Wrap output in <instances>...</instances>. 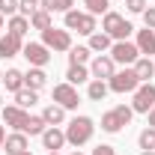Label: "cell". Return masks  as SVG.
I'll list each match as a JSON object with an SVG mask.
<instances>
[{"instance_id":"obj_1","label":"cell","mask_w":155,"mask_h":155,"mask_svg":"<svg viewBox=\"0 0 155 155\" xmlns=\"http://www.w3.org/2000/svg\"><path fill=\"white\" fill-rule=\"evenodd\" d=\"M96 134V122L90 116H72L66 125V143H72L75 149H81L84 143H90Z\"/></svg>"},{"instance_id":"obj_2","label":"cell","mask_w":155,"mask_h":155,"mask_svg":"<svg viewBox=\"0 0 155 155\" xmlns=\"http://www.w3.org/2000/svg\"><path fill=\"white\" fill-rule=\"evenodd\" d=\"M131 116H134L131 104H116V107H110V110L101 114V131L104 134H119L131 122Z\"/></svg>"},{"instance_id":"obj_3","label":"cell","mask_w":155,"mask_h":155,"mask_svg":"<svg viewBox=\"0 0 155 155\" xmlns=\"http://www.w3.org/2000/svg\"><path fill=\"white\" fill-rule=\"evenodd\" d=\"M101 30L114 39V42H125V39L134 33V24H131V21H125L119 12L110 9V12H104V18H101Z\"/></svg>"},{"instance_id":"obj_4","label":"cell","mask_w":155,"mask_h":155,"mask_svg":"<svg viewBox=\"0 0 155 155\" xmlns=\"http://www.w3.org/2000/svg\"><path fill=\"white\" fill-rule=\"evenodd\" d=\"M63 27L72 33H81V36H93L98 27H96V15H90V12H78V9H69L66 15H63Z\"/></svg>"},{"instance_id":"obj_5","label":"cell","mask_w":155,"mask_h":155,"mask_svg":"<svg viewBox=\"0 0 155 155\" xmlns=\"http://www.w3.org/2000/svg\"><path fill=\"white\" fill-rule=\"evenodd\" d=\"M42 45L48 51H69L72 48V33L66 27H48V30H42Z\"/></svg>"},{"instance_id":"obj_6","label":"cell","mask_w":155,"mask_h":155,"mask_svg":"<svg viewBox=\"0 0 155 155\" xmlns=\"http://www.w3.org/2000/svg\"><path fill=\"white\" fill-rule=\"evenodd\" d=\"M107 87H110V93L125 96V93H134L137 87H140V78L134 75V69H131V66H125L122 72H116V75L107 81Z\"/></svg>"},{"instance_id":"obj_7","label":"cell","mask_w":155,"mask_h":155,"mask_svg":"<svg viewBox=\"0 0 155 155\" xmlns=\"http://www.w3.org/2000/svg\"><path fill=\"white\" fill-rule=\"evenodd\" d=\"M107 54H110V60H114L116 66H134L137 57H140L137 45H134V42H128V39H125V42H114Z\"/></svg>"},{"instance_id":"obj_8","label":"cell","mask_w":155,"mask_h":155,"mask_svg":"<svg viewBox=\"0 0 155 155\" xmlns=\"http://www.w3.org/2000/svg\"><path fill=\"white\" fill-rule=\"evenodd\" d=\"M131 96H134L131 98V110H134V114H149L155 107V84L152 81H149V84H140Z\"/></svg>"},{"instance_id":"obj_9","label":"cell","mask_w":155,"mask_h":155,"mask_svg":"<svg viewBox=\"0 0 155 155\" xmlns=\"http://www.w3.org/2000/svg\"><path fill=\"white\" fill-rule=\"evenodd\" d=\"M21 57L27 60L30 66H36V69H45V66L51 63V51H48L42 42H27L24 51H21Z\"/></svg>"},{"instance_id":"obj_10","label":"cell","mask_w":155,"mask_h":155,"mask_svg":"<svg viewBox=\"0 0 155 155\" xmlns=\"http://www.w3.org/2000/svg\"><path fill=\"white\" fill-rule=\"evenodd\" d=\"M54 101H57L60 107H66V110H75L78 104H81V96H78V87H72L69 81H63L54 87Z\"/></svg>"},{"instance_id":"obj_11","label":"cell","mask_w":155,"mask_h":155,"mask_svg":"<svg viewBox=\"0 0 155 155\" xmlns=\"http://www.w3.org/2000/svg\"><path fill=\"white\" fill-rule=\"evenodd\" d=\"M90 75L98 78V81H110L116 75V63L110 60V54H96L90 60Z\"/></svg>"},{"instance_id":"obj_12","label":"cell","mask_w":155,"mask_h":155,"mask_svg":"<svg viewBox=\"0 0 155 155\" xmlns=\"http://www.w3.org/2000/svg\"><path fill=\"white\" fill-rule=\"evenodd\" d=\"M42 146H45L48 152H60V149L66 146V131H63L60 125H48V128L42 131Z\"/></svg>"},{"instance_id":"obj_13","label":"cell","mask_w":155,"mask_h":155,"mask_svg":"<svg viewBox=\"0 0 155 155\" xmlns=\"http://www.w3.org/2000/svg\"><path fill=\"white\" fill-rule=\"evenodd\" d=\"M21 51H24V42H21L15 33L6 30V33L0 36V57H3V60H12V57H18Z\"/></svg>"},{"instance_id":"obj_14","label":"cell","mask_w":155,"mask_h":155,"mask_svg":"<svg viewBox=\"0 0 155 155\" xmlns=\"http://www.w3.org/2000/svg\"><path fill=\"white\" fill-rule=\"evenodd\" d=\"M0 114H3V122H6L12 131H21V128H24V122H27V110L18 107V104H6Z\"/></svg>"},{"instance_id":"obj_15","label":"cell","mask_w":155,"mask_h":155,"mask_svg":"<svg viewBox=\"0 0 155 155\" xmlns=\"http://www.w3.org/2000/svg\"><path fill=\"white\" fill-rule=\"evenodd\" d=\"M3 149H6V155H21V152H27V149H30V140H27L24 131H12V134H6Z\"/></svg>"},{"instance_id":"obj_16","label":"cell","mask_w":155,"mask_h":155,"mask_svg":"<svg viewBox=\"0 0 155 155\" xmlns=\"http://www.w3.org/2000/svg\"><path fill=\"white\" fill-rule=\"evenodd\" d=\"M134 45H137V51H140V57H152L155 54V30H149V27L137 30Z\"/></svg>"},{"instance_id":"obj_17","label":"cell","mask_w":155,"mask_h":155,"mask_svg":"<svg viewBox=\"0 0 155 155\" xmlns=\"http://www.w3.org/2000/svg\"><path fill=\"white\" fill-rule=\"evenodd\" d=\"M90 42H87V48L93 51V54H104V51H110V45H114V39L107 36L104 30H96L93 36H87Z\"/></svg>"},{"instance_id":"obj_18","label":"cell","mask_w":155,"mask_h":155,"mask_svg":"<svg viewBox=\"0 0 155 155\" xmlns=\"http://www.w3.org/2000/svg\"><path fill=\"white\" fill-rule=\"evenodd\" d=\"M45 84H48V75H45V69H36V66H30V69L24 72V87H27V90H36V93H39Z\"/></svg>"},{"instance_id":"obj_19","label":"cell","mask_w":155,"mask_h":155,"mask_svg":"<svg viewBox=\"0 0 155 155\" xmlns=\"http://www.w3.org/2000/svg\"><path fill=\"white\" fill-rule=\"evenodd\" d=\"M0 84H3V87H6V90H9L12 96H15L18 90H24V72H21V69H6Z\"/></svg>"},{"instance_id":"obj_20","label":"cell","mask_w":155,"mask_h":155,"mask_svg":"<svg viewBox=\"0 0 155 155\" xmlns=\"http://www.w3.org/2000/svg\"><path fill=\"white\" fill-rule=\"evenodd\" d=\"M131 69H134V75L140 78V84H149V81L155 78V63L149 57H137V63L131 66Z\"/></svg>"},{"instance_id":"obj_21","label":"cell","mask_w":155,"mask_h":155,"mask_svg":"<svg viewBox=\"0 0 155 155\" xmlns=\"http://www.w3.org/2000/svg\"><path fill=\"white\" fill-rule=\"evenodd\" d=\"M42 119H45L48 125H63V122H66V107H60L57 101H51V104H45Z\"/></svg>"},{"instance_id":"obj_22","label":"cell","mask_w":155,"mask_h":155,"mask_svg":"<svg viewBox=\"0 0 155 155\" xmlns=\"http://www.w3.org/2000/svg\"><path fill=\"white\" fill-rule=\"evenodd\" d=\"M110 93V87H107V81H98V78H93L90 84H87V98L90 101H104V96Z\"/></svg>"},{"instance_id":"obj_23","label":"cell","mask_w":155,"mask_h":155,"mask_svg":"<svg viewBox=\"0 0 155 155\" xmlns=\"http://www.w3.org/2000/svg\"><path fill=\"white\" fill-rule=\"evenodd\" d=\"M93 60V51L87 45H72L69 48V66H87Z\"/></svg>"},{"instance_id":"obj_24","label":"cell","mask_w":155,"mask_h":155,"mask_svg":"<svg viewBox=\"0 0 155 155\" xmlns=\"http://www.w3.org/2000/svg\"><path fill=\"white\" fill-rule=\"evenodd\" d=\"M45 128H48V122L42 119V114H39V116L27 114V122H24V128H21V131H24V134H30V137H42Z\"/></svg>"},{"instance_id":"obj_25","label":"cell","mask_w":155,"mask_h":155,"mask_svg":"<svg viewBox=\"0 0 155 155\" xmlns=\"http://www.w3.org/2000/svg\"><path fill=\"white\" fill-rule=\"evenodd\" d=\"M90 69L87 66H69V72H66V81L72 84V87H81V84H90Z\"/></svg>"},{"instance_id":"obj_26","label":"cell","mask_w":155,"mask_h":155,"mask_svg":"<svg viewBox=\"0 0 155 155\" xmlns=\"http://www.w3.org/2000/svg\"><path fill=\"white\" fill-rule=\"evenodd\" d=\"M30 27H33V30H48V27H54V15L45 12V9H36V12L30 15Z\"/></svg>"},{"instance_id":"obj_27","label":"cell","mask_w":155,"mask_h":155,"mask_svg":"<svg viewBox=\"0 0 155 155\" xmlns=\"http://www.w3.org/2000/svg\"><path fill=\"white\" fill-rule=\"evenodd\" d=\"M6 27H9V33H15L18 39L27 36V30H33V27H30V18H24V15H12Z\"/></svg>"},{"instance_id":"obj_28","label":"cell","mask_w":155,"mask_h":155,"mask_svg":"<svg viewBox=\"0 0 155 155\" xmlns=\"http://www.w3.org/2000/svg\"><path fill=\"white\" fill-rule=\"evenodd\" d=\"M36 101H39V93H36V90H27V87H24V90H18V93H15V104H18V107H24V110H30Z\"/></svg>"},{"instance_id":"obj_29","label":"cell","mask_w":155,"mask_h":155,"mask_svg":"<svg viewBox=\"0 0 155 155\" xmlns=\"http://www.w3.org/2000/svg\"><path fill=\"white\" fill-rule=\"evenodd\" d=\"M72 6H75V0H42V9L51 12V15H54V12H63V15H66Z\"/></svg>"},{"instance_id":"obj_30","label":"cell","mask_w":155,"mask_h":155,"mask_svg":"<svg viewBox=\"0 0 155 155\" xmlns=\"http://www.w3.org/2000/svg\"><path fill=\"white\" fill-rule=\"evenodd\" d=\"M81 3L87 6L90 15H104V12H110V0H81Z\"/></svg>"},{"instance_id":"obj_31","label":"cell","mask_w":155,"mask_h":155,"mask_svg":"<svg viewBox=\"0 0 155 155\" xmlns=\"http://www.w3.org/2000/svg\"><path fill=\"white\" fill-rule=\"evenodd\" d=\"M137 146H140V149H155V128L146 125V128L137 134Z\"/></svg>"},{"instance_id":"obj_32","label":"cell","mask_w":155,"mask_h":155,"mask_svg":"<svg viewBox=\"0 0 155 155\" xmlns=\"http://www.w3.org/2000/svg\"><path fill=\"white\" fill-rule=\"evenodd\" d=\"M36 9H42V0H18V15L30 18Z\"/></svg>"},{"instance_id":"obj_33","label":"cell","mask_w":155,"mask_h":155,"mask_svg":"<svg viewBox=\"0 0 155 155\" xmlns=\"http://www.w3.org/2000/svg\"><path fill=\"white\" fill-rule=\"evenodd\" d=\"M0 15H3V18L18 15V0H0Z\"/></svg>"},{"instance_id":"obj_34","label":"cell","mask_w":155,"mask_h":155,"mask_svg":"<svg viewBox=\"0 0 155 155\" xmlns=\"http://www.w3.org/2000/svg\"><path fill=\"white\" fill-rule=\"evenodd\" d=\"M122 3L131 15H143V9H146V0H122Z\"/></svg>"},{"instance_id":"obj_35","label":"cell","mask_w":155,"mask_h":155,"mask_svg":"<svg viewBox=\"0 0 155 155\" xmlns=\"http://www.w3.org/2000/svg\"><path fill=\"white\" fill-rule=\"evenodd\" d=\"M143 24H146L149 30H155V6H146V9H143Z\"/></svg>"},{"instance_id":"obj_36","label":"cell","mask_w":155,"mask_h":155,"mask_svg":"<svg viewBox=\"0 0 155 155\" xmlns=\"http://www.w3.org/2000/svg\"><path fill=\"white\" fill-rule=\"evenodd\" d=\"M93 155H116V149L110 146V143H98L96 149H93Z\"/></svg>"},{"instance_id":"obj_37","label":"cell","mask_w":155,"mask_h":155,"mask_svg":"<svg viewBox=\"0 0 155 155\" xmlns=\"http://www.w3.org/2000/svg\"><path fill=\"white\" fill-rule=\"evenodd\" d=\"M146 125H149V128H155V107L146 114Z\"/></svg>"},{"instance_id":"obj_38","label":"cell","mask_w":155,"mask_h":155,"mask_svg":"<svg viewBox=\"0 0 155 155\" xmlns=\"http://www.w3.org/2000/svg\"><path fill=\"white\" fill-rule=\"evenodd\" d=\"M3 143H6V128L0 125V149H3Z\"/></svg>"},{"instance_id":"obj_39","label":"cell","mask_w":155,"mask_h":155,"mask_svg":"<svg viewBox=\"0 0 155 155\" xmlns=\"http://www.w3.org/2000/svg\"><path fill=\"white\" fill-rule=\"evenodd\" d=\"M140 155H155V149H140Z\"/></svg>"},{"instance_id":"obj_40","label":"cell","mask_w":155,"mask_h":155,"mask_svg":"<svg viewBox=\"0 0 155 155\" xmlns=\"http://www.w3.org/2000/svg\"><path fill=\"white\" fill-rule=\"evenodd\" d=\"M0 110H3V93H0Z\"/></svg>"},{"instance_id":"obj_41","label":"cell","mask_w":155,"mask_h":155,"mask_svg":"<svg viewBox=\"0 0 155 155\" xmlns=\"http://www.w3.org/2000/svg\"><path fill=\"white\" fill-rule=\"evenodd\" d=\"M69 155H84V152H81V149H78V152H69Z\"/></svg>"},{"instance_id":"obj_42","label":"cell","mask_w":155,"mask_h":155,"mask_svg":"<svg viewBox=\"0 0 155 155\" xmlns=\"http://www.w3.org/2000/svg\"><path fill=\"white\" fill-rule=\"evenodd\" d=\"M0 30H3V15H0Z\"/></svg>"},{"instance_id":"obj_43","label":"cell","mask_w":155,"mask_h":155,"mask_svg":"<svg viewBox=\"0 0 155 155\" xmlns=\"http://www.w3.org/2000/svg\"><path fill=\"white\" fill-rule=\"evenodd\" d=\"M21 155H33V152H30V149H27V152H21Z\"/></svg>"},{"instance_id":"obj_44","label":"cell","mask_w":155,"mask_h":155,"mask_svg":"<svg viewBox=\"0 0 155 155\" xmlns=\"http://www.w3.org/2000/svg\"><path fill=\"white\" fill-rule=\"evenodd\" d=\"M0 81H3V69H0Z\"/></svg>"},{"instance_id":"obj_45","label":"cell","mask_w":155,"mask_h":155,"mask_svg":"<svg viewBox=\"0 0 155 155\" xmlns=\"http://www.w3.org/2000/svg\"><path fill=\"white\" fill-rule=\"evenodd\" d=\"M48 155H60V152H48Z\"/></svg>"}]
</instances>
